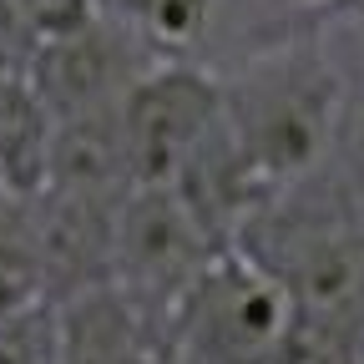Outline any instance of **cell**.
Returning <instances> with one entry per match:
<instances>
[{"label":"cell","instance_id":"cell-3","mask_svg":"<svg viewBox=\"0 0 364 364\" xmlns=\"http://www.w3.org/2000/svg\"><path fill=\"white\" fill-rule=\"evenodd\" d=\"M223 253L172 188H127L112 208V289L142 314H167Z\"/></svg>","mask_w":364,"mask_h":364},{"label":"cell","instance_id":"cell-2","mask_svg":"<svg viewBox=\"0 0 364 364\" xmlns=\"http://www.w3.org/2000/svg\"><path fill=\"white\" fill-rule=\"evenodd\" d=\"M177 349L193 364H279L299 304L248 253L223 248L167 309Z\"/></svg>","mask_w":364,"mask_h":364},{"label":"cell","instance_id":"cell-5","mask_svg":"<svg viewBox=\"0 0 364 364\" xmlns=\"http://www.w3.org/2000/svg\"><path fill=\"white\" fill-rule=\"evenodd\" d=\"M157 61L136 46L127 31L112 21L91 16L51 41H41V51L26 66V86L36 91L41 112L51 122L86 117V112H107L127 97V86L152 71Z\"/></svg>","mask_w":364,"mask_h":364},{"label":"cell","instance_id":"cell-1","mask_svg":"<svg viewBox=\"0 0 364 364\" xmlns=\"http://www.w3.org/2000/svg\"><path fill=\"white\" fill-rule=\"evenodd\" d=\"M213 76L223 132L263 203L318 172L344 147L349 76L324 31L248 46L218 61Z\"/></svg>","mask_w":364,"mask_h":364},{"label":"cell","instance_id":"cell-6","mask_svg":"<svg viewBox=\"0 0 364 364\" xmlns=\"http://www.w3.org/2000/svg\"><path fill=\"white\" fill-rule=\"evenodd\" d=\"M97 16L157 66H218L228 41V0H97Z\"/></svg>","mask_w":364,"mask_h":364},{"label":"cell","instance_id":"cell-9","mask_svg":"<svg viewBox=\"0 0 364 364\" xmlns=\"http://www.w3.org/2000/svg\"><path fill=\"white\" fill-rule=\"evenodd\" d=\"M334 364H364V329H359L354 339H344V349H339Z\"/></svg>","mask_w":364,"mask_h":364},{"label":"cell","instance_id":"cell-7","mask_svg":"<svg viewBox=\"0 0 364 364\" xmlns=\"http://www.w3.org/2000/svg\"><path fill=\"white\" fill-rule=\"evenodd\" d=\"M364 16V0H228V41L223 56H238L248 46L284 41V36H318Z\"/></svg>","mask_w":364,"mask_h":364},{"label":"cell","instance_id":"cell-8","mask_svg":"<svg viewBox=\"0 0 364 364\" xmlns=\"http://www.w3.org/2000/svg\"><path fill=\"white\" fill-rule=\"evenodd\" d=\"M0 11H6L41 51V41H51V36L97 16V0H0Z\"/></svg>","mask_w":364,"mask_h":364},{"label":"cell","instance_id":"cell-4","mask_svg":"<svg viewBox=\"0 0 364 364\" xmlns=\"http://www.w3.org/2000/svg\"><path fill=\"white\" fill-rule=\"evenodd\" d=\"M132 188H167L218 127L213 66H152L117 102Z\"/></svg>","mask_w":364,"mask_h":364},{"label":"cell","instance_id":"cell-10","mask_svg":"<svg viewBox=\"0 0 364 364\" xmlns=\"http://www.w3.org/2000/svg\"><path fill=\"white\" fill-rule=\"evenodd\" d=\"M11 203H16V198H11V188H6V182H0V223H6V213H11Z\"/></svg>","mask_w":364,"mask_h":364}]
</instances>
